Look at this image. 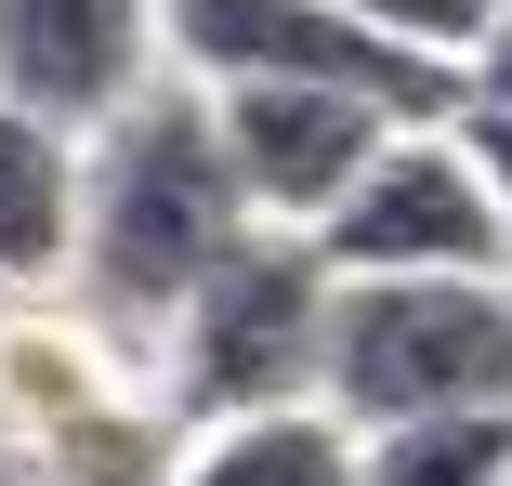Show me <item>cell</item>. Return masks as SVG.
<instances>
[{
	"label": "cell",
	"instance_id": "cell-1",
	"mask_svg": "<svg viewBox=\"0 0 512 486\" xmlns=\"http://www.w3.org/2000/svg\"><path fill=\"white\" fill-rule=\"evenodd\" d=\"M250 224H263V198H250V171L224 145V106L197 79H158L145 106H119L106 132H92V211H79L66 303L132 368H158L171 316L197 303V276H211Z\"/></svg>",
	"mask_w": 512,
	"mask_h": 486
},
{
	"label": "cell",
	"instance_id": "cell-2",
	"mask_svg": "<svg viewBox=\"0 0 512 486\" xmlns=\"http://www.w3.org/2000/svg\"><path fill=\"white\" fill-rule=\"evenodd\" d=\"M329 316H342V263L302 224H250L211 276H197V303L171 316V342H158L171 421L211 434V421H250V408L329 395Z\"/></svg>",
	"mask_w": 512,
	"mask_h": 486
},
{
	"label": "cell",
	"instance_id": "cell-3",
	"mask_svg": "<svg viewBox=\"0 0 512 486\" xmlns=\"http://www.w3.org/2000/svg\"><path fill=\"white\" fill-rule=\"evenodd\" d=\"M329 408L355 434L434 408H512V276H342Z\"/></svg>",
	"mask_w": 512,
	"mask_h": 486
},
{
	"label": "cell",
	"instance_id": "cell-4",
	"mask_svg": "<svg viewBox=\"0 0 512 486\" xmlns=\"http://www.w3.org/2000/svg\"><path fill=\"white\" fill-rule=\"evenodd\" d=\"M171 66L197 92H237V79H329V92H368L394 119H460L473 106V66L394 40L342 0H171Z\"/></svg>",
	"mask_w": 512,
	"mask_h": 486
},
{
	"label": "cell",
	"instance_id": "cell-5",
	"mask_svg": "<svg viewBox=\"0 0 512 486\" xmlns=\"http://www.w3.org/2000/svg\"><path fill=\"white\" fill-rule=\"evenodd\" d=\"M316 250H329L342 276H512L499 171H486L473 119H421V132H394L381 171L316 224Z\"/></svg>",
	"mask_w": 512,
	"mask_h": 486
},
{
	"label": "cell",
	"instance_id": "cell-6",
	"mask_svg": "<svg viewBox=\"0 0 512 486\" xmlns=\"http://www.w3.org/2000/svg\"><path fill=\"white\" fill-rule=\"evenodd\" d=\"M211 106H224V145L250 171L263 224H302V237L381 171L394 132H421V119L368 106V92H329V79H237V92H211Z\"/></svg>",
	"mask_w": 512,
	"mask_h": 486
},
{
	"label": "cell",
	"instance_id": "cell-7",
	"mask_svg": "<svg viewBox=\"0 0 512 486\" xmlns=\"http://www.w3.org/2000/svg\"><path fill=\"white\" fill-rule=\"evenodd\" d=\"M171 0H0V106L53 132H106L119 106L158 92Z\"/></svg>",
	"mask_w": 512,
	"mask_h": 486
},
{
	"label": "cell",
	"instance_id": "cell-8",
	"mask_svg": "<svg viewBox=\"0 0 512 486\" xmlns=\"http://www.w3.org/2000/svg\"><path fill=\"white\" fill-rule=\"evenodd\" d=\"M79 211H92V132L0 106V289H66L79 276Z\"/></svg>",
	"mask_w": 512,
	"mask_h": 486
},
{
	"label": "cell",
	"instance_id": "cell-9",
	"mask_svg": "<svg viewBox=\"0 0 512 486\" xmlns=\"http://www.w3.org/2000/svg\"><path fill=\"white\" fill-rule=\"evenodd\" d=\"M184 486H368V434L302 395V408H250V421H211L184 447Z\"/></svg>",
	"mask_w": 512,
	"mask_h": 486
},
{
	"label": "cell",
	"instance_id": "cell-10",
	"mask_svg": "<svg viewBox=\"0 0 512 486\" xmlns=\"http://www.w3.org/2000/svg\"><path fill=\"white\" fill-rule=\"evenodd\" d=\"M368 486H512V408H434L368 434Z\"/></svg>",
	"mask_w": 512,
	"mask_h": 486
},
{
	"label": "cell",
	"instance_id": "cell-11",
	"mask_svg": "<svg viewBox=\"0 0 512 486\" xmlns=\"http://www.w3.org/2000/svg\"><path fill=\"white\" fill-rule=\"evenodd\" d=\"M342 14H368V27H394V40H421V53L473 66V53H486V27L512 14V0H342Z\"/></svg>",
	"mask_w": 512,
	"mask_h": 486
},
{
	"label": "cell",
	"instance_id": "cell-12",
	"mask_svg": "<svg viewBox=\"0 0 512 486\" xmlns=\"http://www.w3.org/2000/svg\"><path fill=\"white\" fill-rule=\"evenodd\" d=\"M473 106H486V119H512V14H499V27H486V53H473Z\"/></svg>",
	"mask_w": 512,
	"mask_h": 486
},
{
	"label": "cell",
	"instance_id": "cell-13",
	"mask_svg": "<svg viewBox=\"0 0 512 486\" xmlns=\"http://www.w3.org/2000/svg\"><path fill=\"white\" fill-rule=\"evenodd\" d=\"M473 119V145H486V171H499V224H512V119H486V106H460Z\"/></svg>",
	"mask_w": 512,
	"mask_h": 486
}]
</instances>
